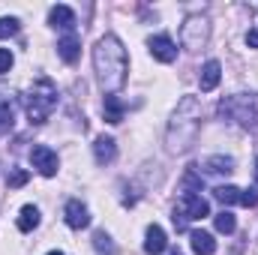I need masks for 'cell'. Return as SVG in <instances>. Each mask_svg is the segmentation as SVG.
<instances>
[{"instance_id": "cell-13", "label": "cell", "mask_w": 258, "mask_h": 255, "mask_svg": "<svg viewBox=\"0 0 258 255\" xmlns=\"http://www.w3.org/2000/svg\"><path fill=\"white\" fill-rule=\"evenodd\" d=\"M189 246H192L195 255H213L216 252V240H213V234L210 231H189Z\"/></svg>"}, {"instance_id": "cell-7", "label": "cell", "mask_w": 258, "mask_h": 255, "mask_svg": "<svg viewBox=\"0 0 258 255\" xmlns=\"http://www.w3.org/2000/svg\"><path fill=\"white\" fill-rule=\"evenodd\" d=\"M147 48H150L153 60H159V63H174V60H177V45H174V39H171L168 33L150 36V39H147Z\"/></svg>"}, {"instance_id": "cell-21", "label": "cell", "mask_w": 258, "mask_h": 255, "mask_svg": "<svg viewBox=\"0 0 258 255\" xmlns=\"http://www.w3.org/2000/svg\"><path fill=\"white\" fill-rule=\"evenodd\" d=\"M12 123H15V108H12L9 99H3L0 102V132H9Z\"/></svg>"}, {"instance_id": "cell-11", "label": "cell", "mask_w": 258, "mask_h": 255, "mask_svg": "<svg viewBox=\"0 0 258 255\" xmlns=\"http://www.w3.org/2000/svg\"><path fill=\"white\" fill-rule=\"evenodd\" d=\"M93 156H96L99 165L114 162V156H117V141H114L111 135H99V138L93 141Z\"/></svg>"}, {"instance_id": "cell-4", "label": "cell", "mask_w": 258, "mask_h": 255, "mask_svg": "<svg viewBox=\"0 0 258 255\" xmlns=\"http://www.w3.org/2000/svg\"><path fill=\"white\" fill-rule=\"evenodd\" d=\"M219 117L234 120L237 126H243V129H255L258 126V96H252V93L225 96L219 102Z\"/></svg>"}, {"instance_id": "cell-15", "label": "cell", "mask_w": 258, "mask_h": 255, "mask_svg": "<svg viewBox=\"0 0 258 255\" xmlns=\"http://www.w3.org/2000/svg\"><path fill=\"white\" fill-rule=\"evenodd\" d=\"M48 24H51V27H60V30H72V27H75V12H72L69 6H51Z\"/></svg>"}, {"instance_id": "cell-31", "label": "cell", "mask_w": 258, "mask_h": 255, "mask_svg": "<svg viewBox=\"0 0 258 255\" xmlns=\"http://www.w3.org/2000/svg\"><path fill=\"white\" fill-rule=\"evenodd\" d=\"M255 183H258V159H255Z\"/></svg>"}, {"instance_id": "cell-17", "label": "cell", "mask_w": 258, "mask_h": 255, "mask_svg": "<svg viewBox=\"0 0 258 255\" xmlns=\"http://www.w3.org/2000/svg\"><path fill=\"white\" fill-rule=\"evenodd\" d=\"M123 99L117 96V93H111V96H105V105H102V111H105V120L108 123H120L123 120Z\"/></svg>"}, {"instance_id": "cell-22", "label": "cell", "mask_w": 258, "mask_h": 255, "mask_svg": "<svg viewBox=\"0 0 258 255\" xmlns=\"http://www.w3.org/2000/svg\"><path fill=\"white\" fill-rule=\"evenodd\" d=\"M21 30V21L18 18H12V15H3L0 18V39H9V36H15Z\"/></svg>"}, {"instance_id": "cell-16", "label": "cell", "mask_w": 258, "mask_h": 255, "mask_svg": "<svg viewBox=\"0 0 258 255\" xmlns=\"http://www.w3.org/2000/svg\"><path fill=\"white\" fill-rule=\"evenodd\" d=\"M36 225H39V207H36V204H24V207L18 210V231L30 234Z\"/></svg>"}, {"instance_id": "cell-29", "label": "cell", "mask_w": 258, "mask_h": 255, "mask_svg": "<svg viewBox=\"0 0 258 255\" xmlns=\"http://www.w3.org/2000/svg\"><path fill=\"white\" fill-rule=\"evenodd\" d=\"M246 45H249V48H258V27H249V33H246Z\"/></svg>"}, {"instance_id": "cell-8", "label": "cell", "mask_w": 258, "mask_h": 255, "mask_svg": "<svg viewBox=\"0 0 258 255\" xmlns=\"http://www.w3.org/2000/svg\"><path fill=\"white\" fill-rule=\"evenodd\" d=\"M63 219L69 228H75V231H81V228H87L90 225V210L78 201V198H69L63 207Z\"/></svg>"}, {"instance_id": "cell-1", "label": "cell", "mask_w": 258, "mask_h": 255, "mask_svg": "<svg viewBox=\"0 0 258 255\" xmlns=\"http://www.w3.org/2000/svg\"><path fill=\"white\" fill-rule=\"evenodd\" d=\"M93 69H96L99 87H102L108 96L117 93V90L126 84L129 57H126V48H123L120 36L105 33V36L96 42V48H93Z\"/></svg>"}, {"instance_id": "cell-26", "label": "cell", "mask_w": 258, "mask_h": 255, "mask_svg": "<svg viewBox=\"0 0 258 255\" xmlns=\"http://www.w3.org/2000/svg\"><path fill=\"white\" fill-rule=\"evenodd\" d=\"M12 63H15L12 51H9V48H0V75H6V72L12 69Z\"/></svg>"}, {"instance_id": "cell-2", "label": "cell", "mask_w": 258, "mask_h": 255, "mask_svg": "<svg viewBox=\"0 0 258 255\" xmlns=\"http://www.w3.org/2000/svg\"><path fill=\"white\" fill-rule=\"evenodd\" d=\"M198 132H201V102L195 96H183L165 129V150L174 156L186 153L198 141Z\"/></svg>"}, {"instance_id": "cell-10", "label": "cell", "mask_w": 258, "mask_h": 255, "mask_svg": "<svg viewBox=\"0 0 258 255\" xmlns=\"http://www.w3.org/2000/svg\"><path fill=\"white\" fill-rule=\"evenodd\" d=\"M165 249H168V237H165L162 225H147V231H144V252L162 255Z\"/></svg>"}, {"instance_id": "cell-12", "label": "cell", "mask_w": 258, "mask_h": 255, "mask_svg": "<svg viewBox=\"0 0 258 255\" xmlns=\"http://www.w3.org/2000/svg\"><path fill=\"white\" fill-rule=\"evenodd\" d=\"M219 78H222V63H219V60H207V63L201 66L198 84H201V90H204V93H210V90H216Z\"/></svg>"}, {"instance_id": "cell-23", "label": "cell", "mask_w": 258, "mask_h": 255, "mask_svg": "<svg viewBox=\"0 0 258 255\" xmlns=\"http://www.w3.org/2000/svg\"><path fill=\"white\" fill-rule=\"evenodd\" d=\"M93 246H96L99 252H108V255H114V243H111V237H108L105 231H96V234H93Z\"/></svg>"}, {"instance_id": "cell-20", "label": "cell", "mask_w": 258, "mask_h": 255, "mask_svg": "<svg viewBox=\"0 0 258 255\" xmlns=\"http://www.w3.org/2000/svg\"><path fill=\"white\" fill-rule=\"evenodd\" d=\"M213 198L228 207V204H237V201H240V189L231 186V183H225V186H216V189H213Z\"/></svg>"}, {"instance_id": "cell-14", "label": "cell", "mask_w": 258, "mask_h": 255, "mask_svg": "<svg viewBox=\"0 0 258 255\" xmlns=\"http://www.w3.org/2000/svg\"><path fill=\"white\" fill-rule=\"evenodd\" d=\"M57 54H60L63 63H75V60H78V54H81V42H78L75 33H66L63 39L57 42Z\"/></svg>"}, {"instance_id": "cell-19", "label": "cell", "mask_w": 258, "mask_h": 255, "mask_svg": "<svg viewBox=\"0 0 258 255\" xmlns=\"http://www.w3.org/2000/svg\"><path fill=\"white\" fill-rule=\"evenodd\" d=\"M213 225H216V231H219V234H234L237 219H234V213H231V210H222V213H216V216H213Z\"/></svg>"}, {"instance_id": "cell-30", "label": "cell", "mask_w": 258, "mask_h": 255, "mask_svg": "<svg viewBox=\"0 0 258 255\" xmlns=\"http://www.w3.org/2000/svg\"><path fill=\"white\" fill-rule=\"evenodd\" d=\"M168 255H183V252H180V249H171V252H168Z\"/></svg>"}, {"instance_id": "cell-9", "label": "cell", "mask_w": 258, "mask_h": 255, "mask_svg": "<svg viewBox=\"0 0 258 255\" xmlns=\"http://www.w3.org/2000/svg\"><path fill=\"white\" fill-rule=\"evenodd\" d=\"M180 210L186 213V219H204V216H210V204L198 192H183V207Z\"/></svg>"}, {"instance_id": "cell-5", "label": "cell", "mask_w": 258, "mask_h": 255, "mask_svg": "<svg viewBox=\"0 0 258 255\" xmlns=\"http://www.w3.org/2000/svg\"><path fill=\"white\" fill-rule=\"evenodd\" d=\"M207 39H210V21H207L204 15H189V18L183 21V27H180V42H183V48L198 51V48L207 45Z\"/></svg>"}, {"instance_id": "cell-24", "label": "cell", "mask_w": 258, "mask_h": 255, "mask_svg": "<svg viewBox=\"0 0 258 255\" xmlns=\"http://www.w3.org/2000/svg\"><path fill=\"white\" fill-rule=\"evenodd\" d=\"M183 192H201V177L195 174L192 168L183 174Z\"/></svg>"}, {"instance_id": "cell-3", "label": "cell", "mask_w": 258, "mask_h": 255, "mask_svg": "<svg viewBox=\"0 0 258 255\" xmlns=\"http://www.w3.org/2000/svg\"><path fill=\"white\" fill-rule=\"evenodd\" d=\"M57 108V87L48 78H36L30 84V90L24 93V111L30 123H45L51 117V111Z\"/></svg>"}, {"instance_id": "cell-27", "label": "cell", "mask_w": 258, "mask_h": 255, "mask_svg": "<svg viewBox=\"0 0 258 255\" xmlns=\"http://www.w3.org/2000/svg\"><path fill=\"white\" fill-rule=\"evenodd\" d=\"M240 204H243V207H255L258 204V189H240Z\"/></svg>"}, {"instance_id": "cell-6", "label": "cell", "mask_w": 258, "mask_h": 255, "mask_svg": "<svg viewBox=\"0 0 258 255\" xmlns=\"http://www.w3.org/2000/svg\"><path fill=\"white\" fill-rule=\"evenodd\" d=\"M30 162H33V168H36L42 177H54L57 168H60L57 153H54L51 147H45V144H36V147L30 150Z\"/></svg>"}, {"instance_id": "cell-28", "label": "cell", "mask_w": 258, "mask_h": 255, "mask_svg": "<svg viewBox=\"0 0 258 255\" xmlns=\"http://www.w3.org/2000/svg\"><path fill=\"white\" fill-rule=\"evenodd\" d=\"M171 222H174V228H177V231H186V225H189L186 213H183V210H177V207H174V216H171Z\"/></svg>"}, {"instance_id": "cell-32", "label": "cell", "mask_w": 258, "mask_h": 255, "mask_svg": "<svg viewBox=\"0 0 258 255\" xmlns=\"http://www.w3.org/2000/svg\"><path fill=\"white\" fill-rule=\"evenodd\" d=\"M48 255H63V252H57V249H54V252H48Z\"/></svg>"}, {"instance_id": "cell-25", "label": "cell", "mask_w": 258, "mask_h": 255, "mask_svg": "<svg viewBox=\"0 0 258 255\" xmlns=\"http://www.w3.org/2000/svg\"><path fill=\"white\" fill-rule=\"evenodd\" d=\"M27 177H30V174H27V171H21V168H18V171H12V174H9V177H6V183H9V186H12V189H18V186H24V183H27Z\"/></svg>"}, {"instance_id": "cell-18", "label": "cell", "mask_w": 258, "mask_h": 255, "mask_svg": "<svg viewBox=\"0 0 258 255\" xmlns=\"http://www.w3.org/2000/svg\"><path fill=\"white\" fill-rule=\"evenodd\" d=\"M204 171L207 174H231L234 171V159L231 156H207L204 159Z\"/></svg>"}]
</instances>
